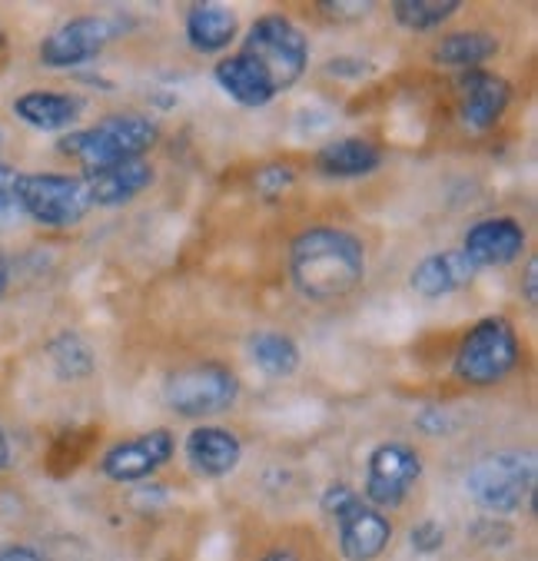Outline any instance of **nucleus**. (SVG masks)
<instances>
[{
    "mask_svg": "<svg viewBox=\"0 0 538 561\" xmlns=\"http://www.w3.org/2000/svg\"><path fill=\"white\" fill-rule=\"evenodd\" d=\"M289 279L299 296L333 302L366 279V247L340 227H309L289 247Z\"/></svg>",
    "mask_w": 538,
    "mask_h": 561,
    "instance_id": "obj_1",
    "label": "nucleus"
},
{
    "mask_svg": "<svg viewBox=\"0 0 538 561\" xmlns=\"http://www.w3.org/2000/svg\"><path fill=\"white\" fill-rule=\"evenodd\" d=\"M160 130L150 117L144 114H111L103 117L96 127L87 130H70L60 137L57 150L70 160H77L87 173L103 170L124 160L144 157L157 144Z\"/></svg>",
    "mask_w": 538,
    "mask_h": 561,
    "instance_id": "obj_2",
    "label": "nucleus"
},
{
    "mask_svg": "<svg viewBox=\"0 0 538 561\" xmlns=\"http://www.w3.org/2000/svg\"><path fill=\"white\" fill-rule=\"evenodd\" d=\"M266 77L270 83L276 87V93L296 87L309 67V41L306 34L283 14H266L260 18L247 41H243V50Z\"/></svg>",
    "mask_w": 538,
    "mask_h": 561,
    "instance_id": "obj_3",
    "label": "nucleus"
},
{
    "mask_svg": "<svg viewBox=\"0 0 538 561\" xmlns=\"http://www.w3.org/2000/svg\"><path fill=\"white\" fill-rule=\"evenodd\" d=\"M518 356H522V350H518L515 329L505 319L492 316V319H479L462 335L453 369L469 386H495L515 373Z\"/></svg>",
    "mask_w": 538,
    "mask_h": 561,
    "instance_id": "obj_4",
    "label": "nucleus"
},
{
    "mask_svg": "<svg viewBox=\"0 0 538 561\" xmlns=\"http://www.w3.org/2000/svg\"><path fill=\"white\" fill-rule=\"evenodd\" d=\"M466 492L485 512H518L535 495V456L495 453L479 459L466 476Z\"/></svg>",
    "mask_w": 538,
    "mask_h": 561,
    "instance_id": "obj_5",
    "label": "nucleus"
},
{
    "mask_svg": "<svg viewBox=\"0 0 538 561\" xmlns=\"http://www.w3.org/2000/svg\"><path fill=\"white\" fill-rule=\"evenodd\" d=\"M240 399V379L220 363H196L173 369L163 379V402L183 419H206L227 412Z\"/></svg>",
    "mask_w": 538,
    "mask_h": 561,
    "instance_id": "obj_6",
    "label": "nucleus"
},
{
    "mask_svg": "<svg viewBox=\"0 0 538 561\" xmlns=\"http://www.w3.org/2000/svg\"><path fill=\"white\" fill-rule=\"evenodd\" d=\"M18 199H21L24 216L54 230L77 227L93 209L83 176H67V173H21Z\"/></svg>",
    "mask_w": 538,
    "mask_h": 561,
    "instance_id": "obj_7",
    "label": "nucleus"
},
{
    "mask_svg": "<svg viewBox=\"0 0 538 561\" xmlns=\"http://www.w3.org/2000/svg\"><path fill=\"white\" fill-rule=\"evenodd\" d=\"M422 476V459L405 442H379L366 462V489L363 502L373 508H399L409 489Z\"/></svg>",
    "mask_w": 538,
    "mask_h": 561,
    "instance_id": "obj_8",
    "label": "nucleus"
},
{
    "mask_svg": "<svg viewBox=\"0 0 538 561\" xmlns=\"http://www.w3.org/2000/svg\"><path fill=\"white\" fill-rule=\"evenodd\" d=\"M130 24L117 21V18H100V14H83V18H70L67 24H60L57 31H50L41 44V60L47 67L57 70H70L80 67L93 57H100V50L117 41Z\"/></svg>",
    "mask_w": 538,
    "mask_h": 561,
    "instance_id": "obj_9",
    "label": "nucleus"
},
{
    "mask_svg": "<svg viewBox=\"0 0 538 561\" xmlns=\"http://www.w3.org/2000/svg\"><path fill=\"white\" fill-rule=\"evenodd\" d=\"M173 453H176L173 432L153 428V432H144L137 438H124V442L106 448L103 459H100V472L111 482L134 485V482H144L153 472H160L173 459Z\"/></svg>",
    "mask_w": 538,
    "mask_h": 561,
    "instance_id": "obj_10",
    "label": "nucleus"
},
{
    "mask_svg": "<svg viewBox=\"0 0 538 561\" xmlns=\"http://www.w3.org/2000/svg\"><path fill=\"white\" fill-rule=\"evenodd\" d=\"M525 250V227L512 216H489L469 227L462 240V253L476 270L482 266H508Z\"/></svg>",
    "mask_w": 538,
    "mask_h": 561,
    "instance_id": "obj_11",
    "label": "nucleus"
},
{
    "mask_svg": "<svg viewBox=\"0 0 538 561\" xmlns=\"http://www.w3.org/2000/svg\"><path fill=\"white\" fill-rule=\"evenodd\" d=\"M459 93H462V103H459L462 124L476 134L492 130L512 103L508 80L489 70H466L459 77Z\"/></svg>",
    "mask_w": 538,
    "mask_h": 561,
    "instance_id": "obj_12",
    "label": "nucleus"
},
{
    "mask_svg": "<svg viewBox=\"0 0 538 561\" xmlns=\"http://www.w3.org/2000/svg\"><path fill=\"white\" fill-rule=\"evenodd\" d=\"M336 531H340V551L346 561H373L386 551L389 538H392V525L389 518L366 505L363 499L353 502L343 515L333 518Z\"/></svg>",
    "mask_w": 538,
    "mask_h": 561,
    "instance_id": "obj_13",
    "label": "nucleus"
},
{
    "mask_svg": "<svg viewBox=\"0 0 538 561\" xmlns=\"http://www.w3.org/2000/svg\"><path fill=\"white\" fill-rule=\"evenodd\" d=\"M183 448H186L190 469L203 479H224V476L237 472V466L243 459L240 435L224 425H196L186 435Z\"/></svg>",
    "mask_w": 538,
    "mask_h": 561,
    "instance_id": "obj_14",
    "label": "nucleus"
},
{
    "mask_svg": "<svg viewBox=\"0 0 538 561\" xmlns=\"http://www.w3.org/2000/svg\"><path fill=\"white\" fill-rule=\"evenodd\" d=\"M153 176H157L153 167L144 157H137V160H124V163L103 167V170H90V173H83V183L90 190L93 206L117 209V206H127L130 199H137L153 183Z\"/></svg>",
    "mask_w": 538,
    "mask_h": 561,
    "instance_id": "obj_15",
    "label": "nucleus"
},
{
    "mask_svg": "<svg viewBox=\"0 0 538 561\" xmlns=\"http://www.w3.org/2000/svg\"><path fill=\"white\" fill-rule=\"evenodd\" d=\"M476 273L479 270L462 250H443V253H428L425 260L415 263V270L409 273V286L425 299H443L466 289L476 279Z\"/></svg>",
    "mask_w": 538,
    "mask_h": 561,
    "instance_id": "obj_16",
    "label": "nucleus"
},
{
    "mask_svg": "<svg viewBox=\"0 0 538 561\" xmlns=\"http://www.w3.org/2000/svg\"><path fill=\"white\" fill-rule=\"evenodd\" d=\"M83 96L64 90H27L14 100V114L34 130H70L83 117Z\"/></svg>",
    "mask_w": 538,
    "mask_h": 561,
    "instance_id": "obj_17",
    "label": "nucleus"
},
{
    "mask_svg": "<svg viewBox=\"0 0 538 561\" xmlns=\"http://www.w3.org/2000/svg\"><path fill=\"white\" fill-rule=\"evenodd\" d=\"M217 83L220 90L237 100L240 106H250V110H260V106H270L279 93L276 87L270 83V77L247 57V54H230L217 64Z\"/></svg>",
    "mask_w": 538,
    "mask_h": 561,
    "instance_id": "obj_18",
    "label": "nucleus"
},
{
    "mask_svg": "<svg viewBox=\"0 0 538 561\" xmlns=\"http://www.w3.org/2000/svg\"><path fill=\"white\" fill-rule=\"evenodd\" d=\"M237 14L224 4H193L186 11V41L196 54H220L237 41Z\"/></svg>",
    "mask_w": 538,
    "mask_h": 561,
    "instance_id": "obj_19",
    "label": "nucleus"
},
{
    "mask_svg": "<svg viewBox=\"0 0 538 561\" xmlns=\"http://www.w3.org/2000/svg\"><path fill=\"white\" fill-rule=\"evenodd\" d=\"M379 163H382L379 147H373L369 140H359V137L327 144L316 153V170L330 180H356V176L379 170Z\"/></svg>",
    "mask_w": 538,
    "mask_h": 561,
    "instance_id": "obj_20",
    "label": "nucleus"
},
{
    "mask_svg": "<svg viewBox=\"0 0 538 561\" xmlns=\"http://www.w3.org/2000/svg\"><path fill=\"white\" fill-rule=\"evenodd\" d=\"M499 54V41L485 31H456L439 41L433 50L436 64L443 67H459V70H479L485 60Z\"/></svg>",
    "mask_w": 538,
    "mask_h": 561,
    "instance_id": "obj_21",
    "label": "nucleus"
},
{
    "mask_svg": "<svg viewBox=\"0 0 538 561\" xmlns=\"http://www.w3.org/2000/svg\"><path fill=\"white\" fill-rule=\"evenodd\" d=\"M250 356L260 366V373L273 379H286L299 369V346L286 332H273V329L256 332L250 340Z\"/></svg>",
    "mask_w": 538,
    "mask_h": 561,
    "instance_id": "obj_22",
    "label": "nucleus"
},
{
    "mask_svg": "<svg viewBox=\"0 0 538 561\" xmlns=\"http://www.w3.org/2000/svg\"><path fill=\"white\" fill-rule=\"evenodd\" d=\"M47 359H50L54 373L60 379H70V382L87 379L96 369V356H93L90 343L83 340V335H77V332L54 335V340L47 343Z\"/></svg>",
    "mask_w": 538,
    "mask_h": 561,
    "instance_id": "obj_23",
    "label": "nucleus"
},
{
    "mask_svg": "<svg viewBox=\"0 0 538 561\" xmlns=\"http://www.w3.org/2000/svg\"><path fill=\"white\" fill-rule=\"evenodd\" d=\"M459 8H462L459 0H396L392 18H396L399 27L425 34V31L443 27Z\"/></svg>",
    "mask_w": 538,
    "mask_h": 561,
    "instance_id": "obj_24",
    "label": "nucleus"
},
{
    "mask_svg": "<svg viewBox=\"0 0 538 561\" xmlns=\"http://www.w3.org/2000/svg\"><path fill=\"white\" fill-rule=\"evenodd\" d=\"M18 180H21V173L11 163L0 160V237H4L14 222L24 216L21 199H18Z\"/></svg>",
    "mask_w": 538,
    "mask_h": 561,
    "instance_id": "obj_25",
    "label": "nucleus"
},
{
    "mask_svg": "<svg viewBox=\"0 0 538 561\" xmlns=\"http://www.w3.org/2000/svg\"><path fill=\"white\" fill-rule=\"evenodd\" d=\"M293 183H296V173L283 163H270V167L256 170V176H253V190L263 199H279Z\"/></svg>",
    "mask_w": 538,
    "mask_h": 561,
    "instance_id": "obj_26",
    "label": "nucleus"
},
{
    "mask_svg": "<svg viewBox=\"0 0 538 561\" xmlns=\"http://www.w3.org/2000/svg\"><path fill=\"white\" fill-rule=\"evenodd\" d=\"M409 545H412L419 554H436V551H443V545H446V528H443L436 518H425V522L412 525Z\"/></svg>",
    "mask_w": 538,
    "mask_h": 561,
    "instance_id": "obj_27",
    "label": "nucleus"
},
{
    "mask_svg": "<svg viewBox=\"0 0 538 561\" xmlns=\"http://www.w3.org/2000/svg\"><path fill=\"white\" fill-rule=\"evenodd\" d=\"M319 11L333 21H363L366 14L376 11L373 0H322Z\"/></svg>",
    "mask_w": 538,
    "mask_h": 561,
    "instance_id": "obj_28",
    "label": "nucleus"
},
{
    "mask_svg": "<svg viewBox=\"0 0 538 561\" xmlns=\"http://www.w3.org/2000/svg\"><path fill=\"white\" fill-rule=\"evenodd\" d=\"M415 428L425 432V435H449V432L456 428V422L449 419L446 409H439V405H425V409H419V415H415Z\"/></svg>",
    "mask_w": 538,
    "mask_h": 561,
    "instance_id": "obj_29",
    "label": "nucleus"
},
{
    "mask_svg": "<svg viewBox=\"0 0 538 561\" xmlns=\"http://www.w3.org/2000/svg\"><path fill=\"white\" fill-rule=\"evenodd\" d=\"M373 70V64L359 60V57H336L327 64V73L330 77H366Z\"/></svg>",
    "mask_w": 538,
    "mask_h": 561,
    "instance_id": "obj_30",
    "label": "nucleus"
},
{
    "mask_svg": "<svg viewBox=\"0 0 538 561\" xmlns=\"http://www.w3.org/2000/svg\"><path fill=\"white\" fill-rule=\"evenodd\" d=\"M522 293L528 299V306H538V260L525 263V276H522Z\"/></svg>",
    "mask_w": 538,
    "mask_h": 561,
    "instance_id": "obj_31",
    "label": "nucleus"
},
{
    "mask_svg": "<svg viewBox=\"0 0 538 561\" xmlns=\"http://www.w3.org/2000/svg\"><path fill=\"white\" fill-rule=\"evenodd\" d=\"M0 561H44V558L31 545H4L0 548Z\"/></svg>",
    "mask_w": 538,
    "mask_h": 561,
    "instance_id": "obj_32",
    "label": "nucleus"
},
{
    "mask_svg": "<svg viewBox=\"0 0 538 561\" xmlns=\"http://www.w3.org/2000/svg\"><path fill=\"white\" fill-rule=\"evenodd\" d=\"M11 459H14V448H11V438H8L4 425H0V472L11 466Z\"/></svg>",
    "mask_w": 538,
    "mask_h": 561,
    "instance_id": "obj_33",
    "label": "nucleus"
},
{
    "mask_svg": "<svg viewBox=\"0 0 538 561\" xmlns=\"http://www.w3.org/2000/svg\"><path fill=\"white\" fill-rule=\"evenodd\" d=\"M260 561H299L289 548H273V551H266Z\"/></svg>",
    "mask_w": 538,
    "mask_h": 561,
    "instance_id": "obj_34",
    "label": "nucleus"
},
{
    "mask_svg": "<svg viewBox=\"0 0 538 561\" xmlns=\"http://www.w3.org/2000/svg\"><path fill=\"white\" fill-rule=\"evenodd\" d=\"M8 276H11V273H8V260L0 256V296L8 293Z\"/></svg>",
    "mask_w": 538,
    "mask_h": 561,
    "instance_id": "obj_35",
    "label": "nucleus"
},
{
    "mask_svg": "<svg viewBox=\"0 0 538 561\" xmlns=\"http://www.w3.org/2000/svg\"><path fill=\"white\" fill-rule=\"evenodd\" d=\"M0 47H4V31H0Z\"/></svg>",
    "mask_w": 538,
    "mask_h": 561,
    "instance_id": "obj_36",
    "label": "nucleus"
},
{
    "mask_svg": "<svg viewBox=\"0 0 538 561\" xmlns=\"http://www.w3.org/2000/svg\"><path fill=\"white\" fill-rule=\"evenodd\" d=\"M0 147H4V130H0Z\"/></svg>",
    "mask_w": 538,
    "mask_h": 561,
    "instance_id": "obj_37",
    "label": "nucleus"
}]
</instances>
